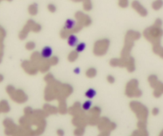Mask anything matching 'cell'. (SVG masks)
<instances>
[{"mask_svg": "<svg viewBox=\"0 0 163 136\" xmlns=\"http://www.w3.org/2000/svg\"><path fill=\"white\" fill-rule=\"evenodd\" d=\"M7 92L15 102L22 103L26 101L27 98L26 94H24V92L20 90H15L12 86H8L7 87Z\"/></svg>", "mask_w": 163, "mask_h": 136, "instance_id": "obj_1", "label": "cell"}, {"mask_svg": "<svg viewBox=\"0 0 163 136\" xmlns=\"http://www.w3.org/2000/svg\"><path fill=\"white\" fill-rule=\"evenodd\" d=\"M132 7H133V9H134V11H137L138 13L141 15L142 16L146 15V13H147L146 10L145 9L144 7L138 1H137V0L133 1V3H132Z\"/></svg>", "mask_w": 163, "mask_h": 136, "instance_id": "obj_2", "label": "cell"}, {"mask_svg": "<svg viewBox=\"0 0 163 136\" xmlns=\"http://www.w3.org/2000/svg\"><path fill=\"white\" fill-rule=\"evenodd\" d=\"M52 55V49L50 47H46L43 48L41 53V56L44 58H49Z\"/></svg>", "mask_w": 163, "mask_h": 136, "instance_id": "obj_3", "label": "cell"}, {"mask_svg": "<svg viewBox=\"0 0 163 136\" xmlns=\"http://www.w3.org/2000/svg\"><path fill=\"white\" fill-rule=\"evenodd\" d=\"M10 110V107L6 100H2L0 102V112L7 113Z\"/></svg>", "mask_w": 163, "mask_h": 136, "instance_id": "obj_4", "label": "cell"}, {"mask_svg": "<svg viewBox=\"0 0 163 136\" xmlns=\"http://www.w3.org/2000/svg\"><path fill=\"white\" fill-rule=\"evenodd\" d=\"M76 22L73 20V19H68L66 20V24H65V29H66L67 31H71L72 29L74 28V26H76Z\"/></svg>", "mask_w": 163, "mask_h": 136, "instance_id": "obj_5", "label": "cell"}, {"mask_svg": "<svg viewBox=\"0 0 163 136\" xmlns=\"http://www.w3.org/2000/svg\"><path fill=\"white\" fill-rule=\"evenodd\" d=\"M28 12L31 15H35L38 13V5L36 3H32L28 7Z\"/></svg>", "mask_w": 163, "mask_h": 136, "instance_id": "obj_6", "label": "cell"}, {"mask_svg": "<svg viewBox=\"0 0 163 136\" xmlns=\"http://www.w3.org/2000/svg\"><path fill=\"white\" fill-rule=\"evenodd\" d=\"M78 42V39L74 34H71L68 38V44L71 47H75Z\"/></svg>", "mask_w": 163, "mask_h": 136, "instance_id": "obj_7", "label": "cell"}, {"mask_svg": "<svg viewBox=\"0 0 163 136\" xmlns=\"http://www.w3.org/2000/svg\"><path fill=\"white\" fill-rule=\"evenodd\" d=\"M6 35V32L4 31V29L2 27V26H0V48H3V39H4V38H5Z\"/></svg>", "mask_w": 163, "mask_h": 136, "instance_id": "obj_8", "label": "cell"}, {"mask_svg": "<svg viewBox=\"0 0 163 136\" xmlns=\"http://www.w3.org/2000/svg\"><path fill=\"white\" fill-rule=\"evenodd\" d=\"M82 3H83V8H84L86 11L91 10V8H92V3H91L90 0H83Z\"/></svg>", "mask_w": 163, "mask_h": 136, "instance_id": "obj_9", "label": "cell"}, {"mask_svg": "<svg viewBox=\"0 0 163 136\" xmlns=\"http://www.w3.org/2000/svg\"><path fill=\"white\" fill-rule=\"evenodd\" d=\"M95 94H96V91H95L94 89H89L86 92V96L87 98H89V99H92L95 96Z\"/></svg>", "mask_w": 163, "mask_h": 136, "instance_id": "obj_10", "label": "cell"}, {"mask_svg": "<svg viewBox=\"0 0 163 136\" xmlns=\"http://www.w3.org/2000/svg\"><path fill=\"white\" fill-rule=\"evenodd\" d=\"M162 6V2L161 0H156L155 2H154V3H153L152 7L154 9L158 10V9H159Z\"/></svg>", "mask_w": 163, "mask_h": 136, "instance_id": "obj_11", "label": "cell"}, {"mask_svg": "<svg viewBox=\"0 0 163 136\" xmlns=\"http://www.w3.org/2000/svg\"><path fill=\"white\" fill-rule=\"evenodd\" d=\"M85 48H86V44L84 42H81V43L77 45L76 51L77 52H82V51H83L85 50Z\"/></svg>", "mask_w": 163, "mask_h": 136, "instance_id": "obj_12", "label": "cell"}, {"mask_svg": "<svg viewBox=\"0 0 163 136\" xmlns=\"http://www.w3.org/2000/svg\"><path fill=\"white\" fill-rule=\"evenodd\" d=\"M128 3H129L128 0H119V6L122 8L127 7Z\"/></svg>", "mask_w": 163, "mask_h": 136, "instance_id": "obj_13", "label": "cell"}, {"mask_svg": "<svg viewBox=\"0 0 163 136\" xmlns=\"http://www.w3.org/2000/svg\"><path fill=\"white\" fill-rule=\"evenodd\" d=\"M95 75H96V71H95V69H93V68L90 69V70L87 71V75L88 77H94V76H95Z\"/></svg>", "mask_w": 163, "mask_h": 136, "instance_id": "obj_14", "label": "cell"}, {"mask_svg": "<svg viewBox=\"0 0 163 136\" xmlns=\"http://www.w3.org/2000/svg\"><path fill=\"white\" fill-rule=\"evenodd\" d=\"M91 107V102L90 101H87L85 102L83 104H82V108L84 109L85 110H88Z\"/></svg>", "mask_w": 163, "mask_h": 136, "instance_id": "obj_15", "label": "cell"}, {"mask_svg": "<svg viewBox=\"0 0 163 136\" xmlns=\"http://www.w3.org/2000/svg\"><path fill=\"white\" fill-rule=\"evenodd\" d=\"M47 9H48V11H50V12H52V13H54V12H55L56 11V6L55 5V4L50 3V4H49V5L47 6Z\"/></svg>", "mask_w": 163, "mask_h": 136, "instance_id": "obj_16", "label": "cell"}, {"mask_svg": "<svg viewBox=\"0 0 163 136\" xmlns=\"http://www.w3.org/2000/svg\"><path fill=\"white\" fill-rule=\"evenodd\" d=\"M77 57H78V53H77V51L76 52L73 51V52H71V54L69 56V59L71 61H74V59H76Z\"/></svg>", "mask_w": 163, "mask_h": 136, "instance_id": "obj_17", "label": "cell"}, {"mask_svg": "<svg viewBox=\"0 0 163 136\" xmlns=\"http://www.w3.org/2000/svg\"><path fill=\"white\" fill-rule=\"evenodd\" d=\"M26 47L28 50H32V49L34 47V44L33 43V42H29L28 44H26Z\"/></svg>", "mask_w": 163, "mask_h": 136, "instance_id": "obj_18", "label": "cell"}, {"mask_svg": "<svg viewBox=\"0 0 163 136\" xmlns=\"http://www.w3.org/2000/svg\"><path fill=\"white\" fill-rule=\"evenodd\" d=\"M107 79H108V81L110 82V83H114V79L113 77H112V76H108L107 77Z\"/></svg>", "mask_w": 163, "mask_h": 136, "instance_id": "obj_19", "label": "cell"}, {"mask_svg": "<svg viewBox=\"0 0 163 136\" xmlns=\"http://www.w3.org/2000/svg\"><path fill=\"white\" fill-rule=\"evenodd\" d=\"M3 48H0V63H1V62H2V58H3Z\"/></svg>", "mask_w": 163, "mask_h": 136, "instance_id": "obj_20", "label": "cell"}, {"mask_svg": "<svg viewBox=\"0 0 163 136\" xmlns=\"http://www.w3.org/2000/svg\"><path fill=\"white\" fill-rule=\"evenodd\" d=\"M74 73L77 74V75H79V72H80V70H79V68H75V70H74Z\"/></svg>", "mask_w": 163, "mask_h": 136, "instance_id": "obj_21", "label": "cell"}, {"mask_svg": "<svg viewBox=\"0 0 163 136\" xmlns=\"http://www.w3.org/2000/svg\"><path fill=\"white\" fill-rule=\"evenodd\" d=\"M3 75H0V83H1V82L3 81Z\"/></svg>", "mask_w": 163, "mask_h": 136, "instance_id": "obj_22", "label": "cell"}, {"mask_svg": "<svg viewBox=\"0 0 163 136\" xmlns=\"http://www.w3.org/2000/svg\"><path fill=\"white\" fill-rule=\"evenodd\" d=\"M72 1H74V2H82L83 0H72Z\"/></svg>", "mask_w": 163, "mask_h": 136, "instance_id": "obj_23", "label": "cell"}, {"mask_svg": "<svg viewBox=\"0 0 163 136\" xmlns=\"http://www.w3.org/2000/svg\"><path fill=\"white\" fill-rule=\"evenodd\" d=\"M3 1H7V2H11L12 0H0V3H1V2H3Z\"/></svg>", "mask_w": 163, "mask_h": 136, "instance_id": "obj_24", "label": "cell"}]
</instances>
